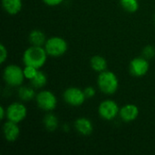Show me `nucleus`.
I'll return each instance as SVG.
<instances>
[{
  "mask_svg": "<svg viewBox=\"0 0 155 155\" xmlns=\"http://www.w3.org/2000/svg\"><path fill=\"white\" fill-rule=\"evenodd\" d=\"M120 5L124 11L131 14L137 12L140 6L139 0H120Z\"/></svg>",
  "mask_w": 155,
  "mask_h": 155,
  "instance_id": "obj_19",
  "label": "nucleus"
},
{
  "mask_svg": "<svg viewBox=\"0 0 155 155\" xmlns=\"http://www.w3.org/2000/svg\"><path fill=\"white\" fill-rule=\"evenodd\" d=\"M90 65L94 71H95L97 73H102V72L107 70L108 64H107L106 59L104 56L96 54V55H94L90 59Z\"/></svg>",
  "mask_w": 155,
  "mask_h": 155,
  "instance_id": "obj_16",
  "label": "nucleus"
},
{
  "mask_svg": "<svg viewBox=\"0 0 155 155\" xmlns=\"http://www.w3.org/2000/svg\"><path fill=\"white\" fill-rule=\"evenodd\" d=\"M120 113V107L118 104L112 99H105L102 101L98 106L99 116L105 121L114 120Z\"/></svg>",
  "mask_w": 155,
  "mask_h": 155,
  "instance_id": "obj_7",
  "label": "nucleus"
},
{
  "mask_svg": "<svg viewBox=\"0 0 155 155\" xmlns=\"http://www.w3.org/2000/svg\"><path fill=\"white\" fill-rule=\"evenodd\" d=\"M154 22H155V15H154Z\"/></svg>",
  "mask_w": 155,
  "mask_h": 155,
  "instance_id": "obj_26",
  "label": "nucleus"
},
{
  "mask_svg": "<svg viewBox=\"0 0 155 155\" xmlns=\"http://www.w3.org/2000/svg\"><path fill=\"white\" fill-rule=\"evenodd\" d=\"M63 99L68 105L72 107H79L84 104L87 98L84 94V89L71 86L66 88L63 93Z\"/></svg>",
  "mask_w": 155,
  "mask_h": 155,
  "instance_id": "obj_6",
  "label": "nucleus"
},
{
  "mask_svg": "<svg viewBox=\"0 0 155 155\" xmlns=\"http://www.w3.org/2000/svg\"><path fill=\"white\" fill-rule=\"evenodd\" d=\"M43 124L47 131L54 132L59 126V120L55 114H54L51 112H48L43 119Z\"/></svg>",
  "mask_w": 155,
  "mask_h": 155,
  "instance_id": "obj_17",
  "label": "nucleus"
},
{
  "mask_svg": "<svg viewBox=\"0 0 155 155\" xmlns=\"http://www.w3.org/2000/svg\"><path fill=\"white\" fill-rule=\"evenodd\" d=\"M47 57L48 54L44 46L31 45L25 50L22 60L25 65H31L40 69L45 64Z\"/></svg>",
  "mask_w": 155,
  "mask_h": 155,
  "instance_id": "obj_1",
  "label": "nucleus"
},
{
  "mask_svg": "<svg viewBox=\"0 0 155 155\" xmlns=\"http://www.w3.org/2000/svg\"><path fill=\"white\" fill-rule=\"evenodd\" d=\"M74 126L75 131L83 136H88L94 131V125L92 121L86 117L77 118L74 124Z\"/></svg>",
  "mask_w": 155,
  "mask_h": 155,
  "instance_id": "obj_12",
  "label": "nucleus"
},
{
  "mask_svg": "<svg viewBox=\"0 0 155 155\" xmlns=\"http://www.w3.org/2000/svg\"><path fill=\"white\" fill-rule=\"evenodd\" d=\"M3 79L8 86L19 87L25 79L24 70L17 64H8L3 70Z\"/></svg>",
  "mask_w": 155,
  "mask_h": 155,
  "instance_id": "obj_3",
  "label": "nucleus"
},
{
  "mask_svg": "<svg viewBox=\"0 0 155 155\" xmlns=\"http://www.w3.org/2000/svg\"><path fill=\"white\" fill-rule=\"evenodd\" d=\"M142 56L145 57L146 59H152L155 56V47L153 45H148L143 47L142 52Z\"/></svg>",
  "mask_w": 155,
  "mask_h": 155,
  "instance_id": "obj_21",
  "label": "nucleus"
},
{
  "mask_svg": "<svg viewBox=\"0 0 155 155\" xmlns=\"http://www.w3.org/2000/svg\"><path fill=\"white\" fill-rule=\"evenodd\" d=\"M27 116V108L20 102L10 104L6 108V120L19 124Z\"/></svg>",
  "mask_w": 155,
  "mask_h": 155,
  "instance_id": "obj_8",
  "label": "nucleus"
},
{
  "mask_svg": "<svg viewBox=\"0 0 155 155\" xmlns=\"http://www.w3.org/2000/svg\"><path fill=\"white\" fill-rule=\"evenodd\" d=\"M97 87L106 95L114 94L119 88V79L114 72L105 70L99 73L97 77Z\"/></svg>",
  "mask_w": 155,
  "mask_h": 155,
  "instance_id": "obj_2",
  "label": "nucleus"
},
{
  "mask_svg": "<svg viewBox=\"0 0 155 155\" xmlns=\"http://www.w3.org/2000/svg\"><path fill=\"white\" fill-rule=\"evenodd\" d=\"M35 102L39 109L45 112H52L57 106V97L49 90H41L36 94Z\"/></svg>",
  "mask_w": 155,
  "mask_h": 155,
  "instance_id": "obj_5",
  "label": "nucleus"
},
{
  "mask_svg": "<svg viewBox=\"0 0 155 155\" xmlns=\"http://www.w3.org/2000/svg\"><path fill=\"white\" fill-rule=\"evenodd\" d=\"M47 38L45 34L40 29H34L28 35V41L31 45L44 46Z\"/></svg>",
  "mask_w": 155,
  "mask_h": 155,
  "instance_id": "obj_14",
  "label": "nucleus"
},
{
  "mask_svg": "<svg viewBox=\"0 0 155 155\" xmlns=\"http://www.w3.org/2000/svg\"><path fill=\"white\" fill-rule=\"evenodd\" d=\"M48 56L60 57L65 54L68 50V44L66 40L61 36H51L47 38L44 45Z\"/></svg>",
  "mask_w": 155,
  "mask_h": 155,
  "instance_id": "obj_4",
  "label": "nucleus"
},
{
  "mask_svg": "<svg viewBox=\"0 0 155 155\" xmlns=\"http://www.w3.org/2000/svg\"><path fill=\"white\" fill-rule=\"evenodd\" d=\"M23 70H24L25 78L29 80V81H31L36 75V74H37L39 69H37V68H35L34 66H31V65H25Z\"/></svg>",
  "mask_w": 155,
  "mask_h": 155,
  "instance_id": "obj_20",
  "label": "nucleus"
},
{
  "mask_svg": "<svg viewBox=\"0 0 155 155\" xmlns=\"http://www.w3.org/2000/svg\"><path fill=\"white\" fill-rule=\"evenodd\" d=\"M84 94H85V96H86L87 99L93 98L95 95V94H96V90L93 86H87V87H85L84 89Z\"/></svg>",
  "mask_w": 155,
  "mask_h": 155,
  "instance_id": "obj_23",
  "label": "nucleus"
},
{
  "mask_svg": "<svg viewBox=\"0 0 155 155\" xmlns=\"http://www.w3.org/2000/svg\"><path fill=\"white\" fill-rule=\"evenodd\" d=\"M119 116L125 123L134 122L139 116V108L134 104H127L120 108Z\"/></svg>",
  "mask_w": 155,
  "mask_h": 155,
  "instance_id": "obj_11",
  "label": "nucleus"
},
{
  "mask_svg": "<svg viewBox=\"0 0 155 155\" xmlns=\"http://www.w3.org/2000/svg\"><path fill=\"white\" fill-rule=\"evenodd\" d=\"M0 118L1 120H4L5 118H6V109H5L4 106L0 107Z\"/></svg>",
  "mask_w": 155,
  "mask_h": 155,
  "instance_id": "obj_25",
  "label": "nucleus"
},
{
  "mask_svg": "<svg viewBox=\"0 0 155 155\" xmlns=\"http://www.w3.org/2000/svg\"><path fill=\"white\" fill-rule=\"evenodd\" d=\"M3 135L6 142H15L20 135V128L18 124L6 120V122L3 124Z\"/></svg>",
  "mask_w": 155,
  "mask_h": 155,
  "instance_id": "obj_10",
  "label": "nucleus"
},
{
  "mask_svg": "<svg viewBox=\"0 0 155 155\" xmlns=\"http://www.w3.org/2000/svg\"><path fill=\"white\" fill-rule=\"evenodd\" d=\"M1 3L5 12L11 15H17L23 7V0H1Z\"/></svg>",
  "mask_w": 155,
  "mask_h": 155,
  "instance_id": "obj_13",
  "label": "nucleus"
},
{
  "mask_svg": "<svg viewBox=\"0 0 155 155\" xmlns=\"http://www.w3.org/2000/svg\"><path fill=\"white\" fill-rule=\"evenodd\" d=\"M36 94L37 93L35 92V88H34L32 85L31 86L21 85L18 87V91H17V95L19 99L24 102H29L35 99Z\"/></svg>",
  "mask_w": 155,
  "mask_h": 155,
  "instance_id": "obj_15",
  "label": "nucleus"
},
{
  "mask_svg": "<svg viewBox=\"0 0 155 155\" xmlns=\"http://www.w3.org/2000/svg\"><path fill=\"white\" fill-rule=\"evenodd\" d=\"M43 3L48 6H57L61 5L64 0H42Z\"/></svg>",
  "mask_w": 155,
  "mask_h": 155,
  "instance_id": "obj_24",
  "label": "nucleus"
},
{
  "mask_svg": "<svg viewBox=\"0 0 155 155\" xmlns=\"http://www.w3.org/2000/svg\"><path fill=\"white\" fill-rule=\"evenodd\" d=\"M30 82H31V85L34 88L41 89V88H43L46 84V83H47V76H46V74L44 72L38 70L36 75Z\"/></svg>",
  "mask_w": 155,
  "mask_h": 155,
  "instance_id": "obj_18",
  "label": "nucleus"
},
{
  "mask_svg": "<svg viewBox=\"0 0 155 155\" xmlns=\"http://www.w3.org/2000/svg\"><path fill=\"white\" fill-rule=\"evenodd\" d=\"M0 53H1L0 54V63L4 64L8 57V51L3 44L0 45Z\"/></svg>",
  "mask_w": 155,
  "mask_h": 155,
  "instance_id": "obj_22",
  "label": "nucleus"
},
{
  "mask_svg": "<svg viewBox=\"0 0 155 155\" xmlns=\"http://www.w3.org/2000/svg\"><path fill=\"white\" fill-rule=\"evenodd\" d=\"M150 69V64L148 59L143 56L134 58L129 64L130 74L134 77L144 76Z\"/></svg>",
  "mask_w": 155,
  "mask_h": 155,
  "instance_id": "obj_9",
  "label": "nucleus"
}]
</instances>
